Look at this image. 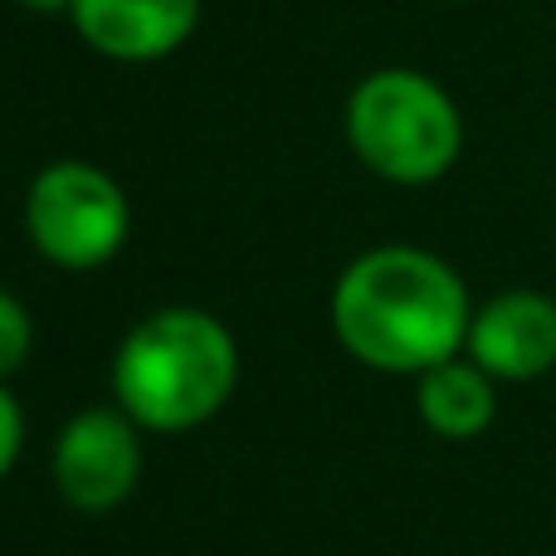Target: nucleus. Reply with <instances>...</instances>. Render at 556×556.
I'll return each mask as SVG.
<instances>
[{
  "instance_id": "obj_1",
  "label": "nucleus",
  "mask_w": 556,
  "mask_h": 556,
  "mask_svg": "<svg viewBox=\"0 0 556 556\" xmlns=\"http://www.w3.org/2000/svg\"><path fill=\"white\" fill-rule=\"evenodd\" d=\"M327 317L356 366L415 381L430 366L464 356L473 298L459 269L434 250L376 244L337 274Z\"/></svg>"
},
{
  "instance_id": "obj_2",
  "label": "nucleus",
  "mask_w": 556,
  "mask_h": 556,
  "mask_svg": "<svg viewBox=\"0 0 556 556\" xmlns=\"http://www.w3.org/2000/svg\"><path fill=\"white\" fill-rule=\"evenodd\" d=\"M108 386L113 405L147 434H191L230 405L240 386V342L211 307H156L123 332Z\"/></svg>"
},
{
  "instance_id": "obj_3",
  "label": "nucleus",
  "mask_w": 556,
  "mask_h": 556,
  "mask_svg": "<svg viewBox=\"0 0 556 556\" xmlns=\"http://www.w3.org/2000/svg\"><path fill=\"white\" fill-rule=\"evenodd\" d=\"M352 156L391 186H434L464 156V113L434 74L410 64L371 68L342 108Z\"/></svg>"
},
{
  "instance_id": "obj_4",
  "label": "nucleus",
  "mask_w": 556,
  "mask_h": 556,
  "mask_svg": "<svg viewBox=\"0 0 556 556\" xmlns=\"http://www.w3.org/2000/svg\"><path fill=\"white\" fill-rule=\"evenodd\" d=\"M25 240L64 274H93L123 254L132 235V201L123 181L84 156H54L25 186Z\"/></svg>"
},
{
  "instance_id": "obj_5",
  "label": "nucleus",
  "mask_w": 556,
  "mask_h": 556,
  "mask_svg": "<svg viewBox=\"0 0 556 556\" xmlns=\"http://www.w3.org/2000/svg\"><path fill=\"white\" fill-rule=\"evenodd\" d=\"M142 425L123 405H84L49 444L54 493L84 518L117 513L142 483Z\"/></svg>"
},
{
  "instance_id": "obj_6",
  "label": "nucleus",
  "mask_w": 556,
  "mask_h": 556,
  "mask_svg": "<svg viewBox=\"0 0 556 556\" xmlns=\"http://www.w3.org/2000/svg\"><path fill=\"white\" fill-rule=\"evenodd\" d=\"M464 356L498 386H528L556 371V298L542 288H503L473 303Z\"/></svg>"
},
{
  "instance_id": "obj_7",
  "label": "nucleus",
  "mask_w": 556,
  "mask_h": 556,
  "mask_svg": "<svg viewBox=\"0 0 556 556\" xmlns=\"http://www.w3.org/2000/svg\"><path fill=\"white\" fill-rule=\"evenodd\" d=\"M205 0H74L68 25L108 64H162L191 45Z\"/></svg>"
},
{
  "instance_id": "obj_8",
  "label": "nucleus",
  "mask_w": 556,
  "mask_h": 556,
  "mask_svg": "<svg viewBox=\"0 0 556 556\" xmlns=\"http://www.w3.org/2000/svg\"><path fill=\"white\" fill-rule=\"evenodd\" d=\"M415 410L434 440L469 444L489 434L498 420V381L479 362L454 356V362H440L425 376H415Z\"/></svg>"
},
{
  "instance_id": "obj_9",
  "label": "nucleus",
  "mask_w": 556,
  "mask_h": 556,
  "mask_svg": "<svg viewBox=\"0 0 556 556\" xmlns=\"http://www.w3.org/2000/svg\"><path fill=\"white\" fill-rule=\"evenodd\" d=\"M35 352V313L25 307V298L0 288V381L20 371Z\"/></svg>"
},
{
  "instance_id": "obj_10",
  "label": "nucleus",
  "mask_w": 556,
  "mask_h": 556,
  "mask_svg": "<svg viewBox=\"0 0 556 556\" xmlns=\"http://www.w3.org/2000/svg\"><path fill=\"white\" fill-rule=\"evenodd\" d=\"M20 450H25V405L10 391V381H0V483L20 464Z\"/></svg>"
},
{
  "instance_id": "obj_11",
  "label": "nucleus",
  "mask_w": 556,
  "mask_h": 556,
  "mask_svg": "<svg viewBox=\"0 0 556 556\" xmlns=\"http://www.w3.org/2000/svg\"><path fill=\"white\" fill-rule=\"evenodd\" d=\"M20 10H29V15H68V5L74 0H15Z\"/></svg>"
}]
</instances>
